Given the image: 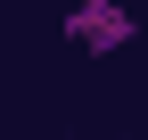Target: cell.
I'll return each mask as SVG.
<instances>
[{"instance_id": "7a4b0ae2", "label": "cell", "mask_w": 148, "mask_h": 140, "mask_svg": "<svg viewBox=\"0 0 148 140\" xmlns=\"http://www.w3.org/2000/svg\"><path fill=\"white\" fill-rule=\"evenodd\" d=\"M140 124H148V82H140Z\"/></svg>"}, {"instance_id": "6da1fadb", "label": "cell", "mask_w": 148, "mask_h": 140, "mask_svg": "<svg viewBox=\"0 0 148 140\" xmlns=\"http://www.w3.org/2000/svg\"><path fill=\"white\" fill-rule=\"evenodd\" d=\"M58 33H66L74 49H82V58H115V49H132V33H140V16L123 8V0H74Z\"/></svg>"}]
</instances>
